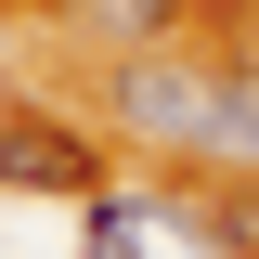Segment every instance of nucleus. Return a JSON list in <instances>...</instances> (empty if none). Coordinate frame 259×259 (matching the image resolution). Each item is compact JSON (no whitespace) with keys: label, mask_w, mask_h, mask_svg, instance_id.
Listing matches in <instances>:
<instances>
[{"label":"nucleus","mask_w":259,"mask_h":259,"mask_svg":"<svg viewBox=\"0 0 259 259\" xmlns=\"http://www.w3.org/2000/svg\"><path fill=\"white\" fill-rule=\"evenodd\" d=\"M117 117L182 143V156H221V117H233V78L207 65H117Z\"/></svg>","instance_id":"nucleus-1"},{"label":"nucleus","mask_w":259,"mask_h":259,"mask_svg":"<svg viewBox=\"0 0 259 259\" xmlns=\"http://www.w3.org/2000/svg\"><path fill=\"white\" fill-rule=\"evenodd\" d=\"M65 13H78L91 39H156L168 26V0H65Z\"/></svg>","instance_id":"nucleus-3"},{"label":"nucleus","mask_w":259,"mask_h":259,"mask_svg":"<svg viewBox=\"0 0 259 259\" xmlns=\"http://www.w3.org/2000/svg\"><path fill=\"white\" fill-rule=\"evenodd\" d=\"M0 182H39V194H91V156L65 130H0Z\"/></svg>","instance_id":"nucleus-2"},{"label":"nucleus","mask_w":259,"mask_h":259,"mask_svg":"<svg viewBox=\"0 0 259 259\" xmlns=\"http://www.w3.org/2000/svg\"><path fill=\"white\" fill-rule=\"evenodd\" d=\"M221 156L259 168V78H233V117H221Z\"/></svg>","instance_id":"nucleus-4"}]
</instances>
